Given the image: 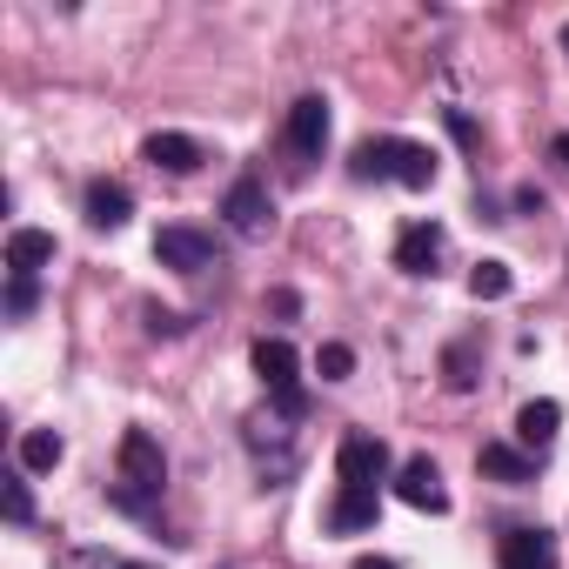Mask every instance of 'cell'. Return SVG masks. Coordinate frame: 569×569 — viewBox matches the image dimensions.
<instances>
[{
	"mask_svg": "<svg viewBox=\"0 0 569 569\" xmlns=\"http://www.w3.org/2000/svg\"><path fill=\"white\" fill-rule=\"evenodd\" d=\"M396 496H402L409 509H429V516H442V509H449V489H442V469H436L429 456H409V462L396 469Z\"/></svg>",
	"mask_w": 569,
	"mask_h": 569,
	"instance_id": "cell-8",
	"label": "cell"
},
{
	"mask_svg": "<svg viewBox=\"0 0 569 569\" xmlns=\"http://www.w3.org/2000/svg\"><path fill=\"white\" fill-rule=\"evenodd\" d=\"M54 569H154V562H134V556H114V549H61Z\"/></svg>",
	"mask_w": 569,
	"mask_h": 569,
	"instance_id": "cell-20",
	"label": "cell"
},
{
	"mask_svg": "<svg viewBox=\"0 0 569 569\" xmlns=\"http://www.w3.org/2000/svg\"><path fill=\"white\" fill-rule=\"evenodd\" d=\"M356 569H396V562H389V556H362Z\"/></svg>",
	"mask_w": 569,
	"mask_h": 569,
	"instance_id": "cell-29",
	"label": "cell"
},
{
	"mask_svg": "<svg viewBox=\"0 0 569 569\" xmlns=\"http://www.w3.org/2000/svg\"><path fill=\"white\" fill-rule=\"evenodd\" d=\"M442 254H449L442 221H402V234H396V268H402V274L429 281V274L442 268Z\"/></svg>",
	"mask_w": 569,
	"mask_h": 569,
	"instance_id": "cell-5",
	"label": "cell"
},
{
	"mask_svg": "<svg viewBox=\"0 0 569 569\" xmlns=\"http://www.w3.org/2000/svg\"><path fill=\"white\" fill-rule=\"evenodd\" d=\"M322 148H329V101L322 94H302L289 108V154L309 168V161H322Z\"/></svg>",
	"mask_w": 569,
	"mask_h": 569,
	"instance_id": "cell-7",
	"label": "cell"
},
{
	"mask_svg": "<svg viewBox=\"0 0 569 569\" xmlns=\"http://www.w3.org/2000/svg\"><path fill=\"white\" fill-rule=\"evenodd\" d=\"M161 482H168V456L148 429H128L121 436V482H108V502L128 509V516H148L161 502Z\"/></svg>",
	"mask_w": 569,
	"mask_h": 569,
	"instance_id": "cell-1",
	"label": "cell"
},
{
	"mask_svg": "<svg viewBox=\"0 0 569 569\" xmlns=\"http://www.w3.org/2000/svg\"><path fill=\"white\" fill-rule=\"evenodd\" d=\"M349 174H356V181H389V141H356Z\"/></svg>",
	"mask_w": 569,
	"mask_h": 569,
	"instance_id": "cell-21",
	"label": "cell"
},
{
	"mask_svg": "<svg viewBox=\"0 0 569 569\" xmlns=\"http://www.w3.org/2000/svg\"><path fill=\"white\" fill-rule=\"evenodd\" d=\"M188 322L181 316H168V309H148V336H181Z\"/></svg>",
	"mask_w": 569,
	"mask_h": 569,
	"instance_id": "cell-26",
	"label": "cell"
},
{
	"mask_svg": "<svg viewBox=\"0 0 569 569\" xmlns=\"http://www.w3.org/2000/svg\"><path fill=\"white\" fill-rule=\"evenodd\" d=\"M41 309V281H28V274H8V322H28Z\"/></svg>",
	"mask_w": 569,
	"mask_h": 569,
	"instance_id": "cell-23",
	"label": "cell"
},
{
	"mask_svg": "<svg viewBox=\"0 0 569 569\" xmlns=\"http://www.w3.org/2000/svg\"><path fill=\"white\" fill-rule=\"evenodd\" d=\"M376 516H382V502H376V489H336V502H329V529L336 536H362V529H376Z\"/></svg>",
	"mask_w": 569,
	"mask_h": 569,
	"instance_id": "cell-14",
	"label": "cell"
},
{
	"mask_svg": "<svg viewBox=\"0 0 569 569\" xmlns=\"http://www.w3.org/2000/svg\"><path fill=\"white\" fill-rule=\"evenodd\" d=\"M81 214H88V228H108V234H114V228H128V214H134V194H128L121 181H108V174H101V181H88V194H81Z\"/></svg>",
	"mask_w": 569,
	"mask_h": 569,
	"instance_id": "cell-11",
	"label": "cell"
},
{
	"mask_svg": "<svg viewBox=\"0 0 569 569\" xmlns=\"http://www.w3.org/2000/svg\"><path fill=\"white\" fill-rule=\"evenodd\" d=\"M496 562H502V569H562V562H556V536H549L542 522H536V529H509L502 549H496Z\"/></svg>",
	"mask_w": 569,
	"mask_h": 569,
	"instance_id": "cell-10",
	"label": "cell"
},
{
	"mask_svg": "<svg viewBox=\"0 0 569 569\" xmlns=\"http://www.w3.org/2000/svg\"><path fill=\"white\" fill-rule=\"evenodd\" d=\"M0 509H8V522H34V496L21 476H8V489H0Z\"/></svg>",
	"mask_w": 569,
	"mask_h": 569,
	"instance_id": "cell-24",
	"label": "cell"
},
{
	"mask_svg": "<svg viewBox=\"0 0 569 569\" xmlns=\"http://www.w3.org/2000/svg\"><path fill=\"white\" fill-rule=\"evenodd\" d=\"M509 289H516V268H509V261H496V254H489V261H476V268H469V296H476V302H502Z\"/></svg>",
	"mask_w": 569,
	"mask_h": 569,
	"instance_id": "cell-18",
	"label": "cell"
},
{
	"mask_svg": "<svg viewBox=\"0 0 569 569\" xmlns=\"http://www.w3.org/2000/svg\"><path fill=\"white\" fill-rule=\"evenodd\" d=\"M549 154H556V161L569 168V134H556V141H549Z\"/></svg>",
	"mask_w": 569,
	"mask_h": 569,
	"instance_id": "cell-28",
	"label": "cell"
},
{
	"mask_svg": "<svg viewBox=\"0 0 569 569\" xmlns=\"http://www.w3.org/2000/svg\"><path fill=\"white\" fill-rule=\"evenodd\" d=\"M476 469H482L489 482H509V489H522V482H536V456H529V449H516V442H482V456H476Z\"/></svg>",
	"mask_w": 569,
	"mask_h": 569,
	"instance_id": "cell-13",
	"label": "cell"
},
{
	"mask_svg": "<svg viewBox=\"0 0 569 569\" xmlns=\"http://www.w3.org/2000/svg\"><path fill=\"white\" fill-rule=\"evenodd\" d=\"M48 261H54V234H48V228H14V234H8V268H14V274L34 281Z\"/></svg>",
	"mask_w": 569,
	"mask_h": 569,
	"instance_id": "cell-16",
	"label": "cell"
},
{
	"mask_svg": "<svg viewBox=\"0 0 569 569\" xmlns=\"http://www.w3.org/2000/svg\"><path fill=\"white\" fill-rule=\"evenodd\" d=\"M516 208L522 214H542V188H516Z\"/></svg>",
	"mask_w": 569,
	"mask_h": 569,
	"instance_id": "cell-27",
	"label": "cell"
},
{
	"mask_svg": "<svg viewBox=\"0 0 569 569\" xmlns=\"http://www.w3.org/2000/svg\"><path fill=\"white\" fill-rule=\"evenodd\" d=\"M389 181H402V188H436V148H422V141H389Z\"/></svg>",
	"mask_w": 569,
	"mask_h": 569,
	"instance_id": "cell-15",
	"label": "cell"
},
{
	"mask_svg": "<svg viewBox=\"0 0 569 569\" xmlns=\"http://www.w3.org/2000/svg\"><path fill=\"white\" fill-rule=\"evenodd\" d=\"M336 476H342V489H376V482L396 476V456H389L382 436H342V449H336Z\"/></svg>",
	"mask_w": 569,
	"mask_h": 569,
	"instance_id": "cell-3",
	"label": "cell"
},
{
	"mask_svg": "<svg viewBox=\"0 0 569 569\" xmlns=\"http://www.w3.org/2000/svg\"><path fill=\"white\" fill-rule=\"evenodd\" d=\"M316 376H322V382H349V376H356V349H349V342H322V349H316Z\"/></svg>",
	"mask_w": 569,
	"mask_h": 569,
	"instance_id": "cell-22",
	"label": "cell"
},
{
	"mask_svg": "<svg viewBox=\"0 0 569 569\" xmlns=\"http://www.w3.org/2000/svg\"><path fill=\"white\" fill-rule=\"evenodd\" d=\"M562 54H569V21H562Z\"/></svg>",
	"mask_w": 569,
	"mask_h": 569,
	"instance_id": "cell-30",
	"label": "cell"
},
{
	"mask_svg": "<svg viewBox=\"0 0 569 569\" xmlns=\"http://www.w3.org/2000/svg\"><path fill=\"white\" fill-rule=\"evenodd\" d=\"M449 134H456V141H462V148H476V141H482V134H476V121H469V114H462V108H449Z\"/></svg>",
	"mask_w": 569,
	"mask_h": 569,
	"instance_id": "cell-25",
	"label": "cell"
},
{
	"mask_svg": "<svg viewBox=\"0 0 569 569\" xmlns=\"http://www.w3.org/2000/svg\"><path fill=\"white\" fill-rule=\"evenodd\" d=\"M221 214H228V228L234 234H248V241H261L268 228H274V201H268V188H261V174H241L228 194H221Z\"/></svg>",
	"mask_w": 569,
	"mask_h": 569,
	"instance_id": "cell-4",
	"label": "cell"
},
{
	"mask_svg": "<svg viewBox=\"0 0 569 569\" xmlns=\"http://www.w3.org/2000/svg\"><path fill=\"white\" fill-rule=\"evenodd\" d=\"M556 429H562V402H549V396H536V402H522L516 409V442L542 462V449L556 442Z\"/></svg>",
	"mask_w": 569,
	"mask_h": 569,
	"instance_id": "cell-12",
	"label": "cell"
},
{
	"mask_svg": "<svg viewBox=\"0 0 569 569\" xmlns=\"http://www.w3.org/2000/svg\"><path fill=\"white\" fill-rule=\"evenodd\" d=\"M141 161H148V168H161V174H194V168L208 161V148H201L194 134L161 128V134H148V141H141Z\"/></svg>",
	"mask_w": 569,
	"mask_h": 569,
	"instance_id": "cell-9",
	"label": "cell"
},
{
	"mask_svg": "<svg viewBox=\"0 0 569 569\" xmlns=\"http://www.w3.org/2000/svg\"><path fill=\"white\" fill-rule=\"evenodd\" d=\"M248 362H254V376H261V389H268V402H274V416H281V422H302V416H309L302 356H296V342H289V336H261V342L248 349Z\"/></svg>",
	"mask_w": 569,
	"mask_h": 569,
	"instance_id": "cell-2",
	"label": "cell"
},
{
	"mask_svg": "<svg viewBox=\"0 0 569 569\" xmlns=\"http://www.w3.org/2000/svg\"><path fill=\"white\" fill-rule=\"evenodd\" d=\"M154 261L161 268H174V274H208L214 268V234H201V228H161L154 234Z\"/></svg>",
	"mask_w": 569,
	"mask_h": 569,
	"instance_id": "cell-6",
	"label": "cell"
},
{
	"mask_svg": "<svg viewBox=\"0 0 569 569\" xmlns=\"http://www.w3.org/2000/svg\"><path fill=\"white\" fill-rule=\"evenodd\" d=\"M61 456H68V442H61L54 429H28V436H21V469H28V476H48Z\"/></svg>",
	"mask_w": 569,
	"mask_h": 569,
	"instance_id": "cell-19",
	"label": "cell"
},
{
	"mask_svg": "<svg viewBox=\"0 0 569 569\" xmlns=\"http://www.w3.org/2000/svg\"><path fill=\"white\" fill-rule=\"evenodd\" d=\"M482 382V356H476V342H449L442 349V389L449 396H469Z\"/></svg>",
	"mask_w": 569,
	"mask_h": 569,
	"instance_id": "cell-17",
	"label": "cell"
}]
</instances>
